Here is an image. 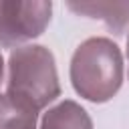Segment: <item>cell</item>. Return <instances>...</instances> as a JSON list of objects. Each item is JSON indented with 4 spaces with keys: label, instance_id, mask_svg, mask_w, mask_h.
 Listing matches in <instances>:
<instances>
[{
    "label": "cell",
    "instance_id": "1",
    "mask_svg": "<svg viewBox=\"0 0 129 129\" xmlns=\"http://www.w3.org/2000/svg\"><path fill=\"white\" fill-rule=\"evenodd\" d=\"M69 77L77 95L91 103L111 101L123 85L121 48L105 36L83 40L71 58Z\"/></svg>",
    "mask_w": 129,
    "mask_h": 129
},
{
    "label": "cell",
    "instance_id": "2",
    "mask_svg": "<svg viewBox=\"0 0 129 129\" xmlns=\"http://www.w3.org/2000/svg\"><path fill=\"white\" fill-rule=\"evenodd\" d=\"M6 93L38 113L60 97L54 54L42 44H22L10 50Z\"/></svg>",
    "mask_w": 129,
    "mask_h": 129
},
{
    "label": "cell",
    "instance_id": "3",
    "mask_svg": "<svg viewBox=\"0 0 129 129\" xmlns=\"http://www.w3.org/2000/svg\"><path fill=\"white\" fill-rule=\"evenodd\" d=\"M52 14L46 0H0V46L16 48L40 36Z\"/></svg>",
    "mask_w": 129,
    "mask_h": 129
},
{
    "label": "cell",
    "instance_id": "4",
    "mask_svg": "<svg viewBox=\"0 0 129 129\" xmlns=\"http://www.w3.org/2000/svg\"><path fill=\"white\" fill-rule=\"evenodd\" d=\"M67 8L81 16L103 20L115 34H123L129 24V2H67Z\"/></svg>",
    "mask_w": 129,
    "mask_h": 129
},
{
    "label": "cell",
    "instance_id": "5",
    "mask_svg": "<svg viewBox=\"0 0 129 129\" xmlns=\"http://www.w3.org/2000/svg\"><path fill=\"white\" fill-rule=\"evenodd\" d=\"M38 129H93V121L77 101L64 99L42 115Z\"/></svg>",
    "mask_w": 129,
    "mask_h": 129
},
{
    "label": "cell",
    "instance_id": "6",
    "mask_svg": "<svg viewBox=\"0 0 129 129\" xmlns=\"http://www.w3.org/2000/svg\"><path fill=\"white\" fill-rule=\"evenodd\" d=\"M36 109L8 93H0V129H36Z\"/></svg>",
    "mask_w": 129,
    "mask_h": 129
},
{
    "label": "cell",
    "instance_id": "7",
    "mask_svg": "<svg viewBox=\"0 0 129 129\" xmlns=\"http://www.w3.org/2000/svg\"><path fill=\"white\" fill-rule=\"evenodd\" d=\"M2 77H4V58H2V52H0V85H2Z\"/></svg>",
    "mask_w": 129,
    "mask_h": 129
},
{
    "label": "cell",
    "instance_id": "8",
    "mask_svg": "<svg viewBox=\"0 0 129 129\" xmlns=\"http://www.w3.org/2000/svg\"><path fill=\"white\" fill-rule=\"evenodd\" d=\"M127 77H129V36H127Z\"/></svg>",
    "mask_w": 129,
    "mask_h": 129
}]
</instances>
